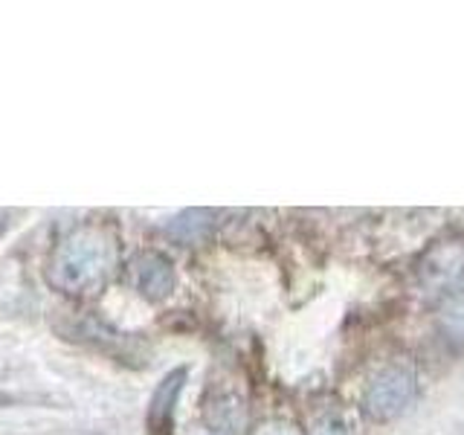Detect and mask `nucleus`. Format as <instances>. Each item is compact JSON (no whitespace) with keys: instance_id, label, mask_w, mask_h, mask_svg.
<instances>
[{"instance_id":"3","label":"nucleus","mask_w":464,"mask_h":435,"mask_svg":"<svg viewBox=\"0 0 464 435\" xmlns=\"http://www.w3.org/2000/svg\"><path fill=\"white\" fill-rule=\"evenodd\" d=\"M186 377H188V369L178 366V369H171L163 381H160V386L154 389L151 403H149V415H145V427H149L151 435H166L171 430L174 410H178Z\"/></svg>"},{"instance_id":"2","label":"nucleus","mask_w":464,"mask_h":435,"mask_svg":"<svg viewBox=\"0 0 464 435\" xmlns=\"http://www.w3.org/2000/svg\"><path fill=\"white\" fill-rule=\"evenodd\" d=\"M415 372L403 362H392L369 381L366 392H362V410L372 420H395L415 403Z\"/></svg>"},{"instance_id":"5","label":"nucleus","mask_w":464,"mask_h":435,"mask_svg":"<svg viewBox=\"0 0 464 435\" xmlns=\"http://www.w3.org/2000/svg\"><path fill=\"white\" fill-rule=\"evenodd\" d=\"M134 282H137V290L145 299L160 302L174 290L178 276H174V267H171V261L166 256L142 253L137 258V265H134Z\"/></svg>"},{"instance_id":"7","label":"nucleus","mask_w":464,"mask_h":435,"mask_svg":"<svg viewBox=\"0 0 464 435\" xmlns=\"http://www.w3.org/2000/svg\"><path fill=\"white\" fill-rule=\"evenodd\" d=\"M354 432H357V424L345 410H331L328 406L325 412H319L311 420V435H354Z\"/></svg>"},{"instance_id":"4","label":"nucleus","mask_w":464,"mask_h":435,"mask_svg":"<svg viewBox=\"0 0 464 435\" xmlns=\"http://www.w3.org/2000/svg\"><path fill=\"white\" fill-rule=\"evenodd\" d=\"M464 273V244L441 241L420 261V282L430 287H447Z\"/></svg>"},{"instance_id":"10","label":"nucleus","mask_w":464,"mask_h":435,"mask_svg":"<svg viewBox=\"0 0 464 435\" xmlns=\"http://www.w3.org/2000/svg\"><path fill=\"white\" fill-rule=\"evenodd\" d=\"M4 403H12V398L9 395H0V406H4Z\"/></svg>"},{"instance_id":"1","label":"nucleus","mask_w":464,"mask_h":435,"mask_svg":"<svg viewBox=\"0 0 464 435\" xmlns=\"http://www.w3.org/2000/svg\"><path fill=\"white\" fill-rule=\"evenodd\" d=\"M116 267V238L99 224L70 229L47 261V279L70 296H87L111 279Z\"/></svg>"},{"instance_id":"9","label":"nucleus","mask_w":464,"mask_h":435,"mask_svg":"<svg viewBox=\"0 0 464 435\" xmlns=\"http://www.w3.org/2000/svg\"><path fill=\"white\" fill-rule=\"evenodd\" d=\"M256 435H302L294 424H287V420H267L265 427H258Z\"/></svg>"},{"instance_id":"6","label":"nucleus","mask_w":464,"mask_h":435,"mask_svg":"<svg viewBox=\"0 0 464 435\" xmlns=\"http://www.w3.org/2000/svg\"><path fill=\"white\" fill-rule=\"evenodd\" d=\"M241 420H244L241 401L218 398L207 410V427H203L198 435H238Z\"/></svg>"},{"instance_id":"8","label":"nucleus","mask_w":464,"mask_h":435,"mask_svg":"<svg viewBox=\"0 0 464 435\" xmlns=\"http://www.w3.org/2000/svg\"><path fill=\"white\" fill-rule=\"evenodd\" d=\"M441 325L450 334H456L459 340H464V294L447 296L444 308H441Z\"/></svg>"}]
</instances>
